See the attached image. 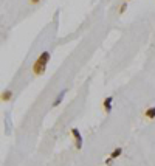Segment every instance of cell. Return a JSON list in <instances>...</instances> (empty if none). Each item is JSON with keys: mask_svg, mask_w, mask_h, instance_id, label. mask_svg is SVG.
I'll return each mask as SVG.
<instances>
[{"mask_svg": "<svg viewBox=\"0 0 155 166\" xmlns=\"http://www.w3.org/2000/svg\"><path fill=\"white\" fill-rule=\"evenodd\" d=\"M144 117L149 120H154L155 118V107H149L146 112H144Z\"/></svg>", "mask_w": 155, "mask_h": 166, "instance_id": "obj_5", "label": "cell"}, {"mask_svg": "<svg viewBox=\"0 0 155 166\" xmlns=\"http://www.w3.org/2000/svg\"><path fill=\"white\" fill-rule=\"evenodd\" d=\"M11 96H13V93H11V90H5V92L2 93V99H3V101H9V99H11Z\"/></svg>", "mask_w": 155, "mask_h": 166, "instance_id": "obj_6", "label": "cell"}, {"mask_svg": "<svg viewBox=\"0 0 155 166\" xmlns=\"http://www.w3.org/2000/svg\"><path fill=\"white\" fill-rule=\"evenodd\" d=\"M112 101H113L112 96L106 98V101H104V110H106V113H110V110H112Z\"/></svg>", "mask_w": 155, "mask_h": 166, "instance_id": "obj_3", "label": "cell"}, {"mask_svg": "<svg viewBox=\"0 0 155 166\" xmlns=\"http://www.w3.org/2000/svg\"><path fill=\"white\" fill-rule=\"evenodd\" d=\"M126 9H127V2H124L123 5L119 6V14H123V13H126Z\"/></svg>", "mask_w": 155, "mask_h": 166, "instance_id": "obj_8", "label": "cell"}, {"mask_svg": "<svg viewBox=\"0 0 155 166\" xmlns=\"http://www.w3.org/2000/svg\"><path fill=\"white\" fill-rule=\"evenodd\" d=\"M121 154H123V149H121V147H116L115 151H113L112 154H110V157H112V158H118V157L121 155Z\"/></svg>", "mask_w": 155, "mask_h": 166, "instance_id": "obj_7", "label": "cell"}, {"mask_svg": "<svg viewBox=\"0 0 155 166\" xmlns=\"http://www.w3.org/2000/svg\"><path fill=\"white\" fill-rule=\"evenodd\" d=\"M65 93H67V90H62L59 93V96L54 99V103H53V107H56V106H59L60 103H62V99H64V96H65Z\"/></svg>", "mask_w": 155, "mask_h": 166, "instance_id": "obj_4", "label": "cell"}, {"mask_svg": "<svg viewBox=\"0 0 155 166\" xmlns=\"http://www.w3.org/2000/svg\"><path fill=\"white\" fill-rule=\"evenodd\" d=\"M31 3H37V2H41V0H30Z\"/></svg>", "mask_w": 155, "mask_h": 166, "instance_id": "obj_10", "label": "cell"}, {"mask_svg": "<svg viewBox=\"0 0 155 166\" xmlns=\"http://www.w3.org/2000/svg\"><path fill=\"white\" fill-rule=\"evenodd\" d=\"M113 160H115V158H112V157H109V158L106 160V163H107V165L110 166V165H112V163H113Z\"/></svg>", "mask_w": 155, "mask_h": 166, "instance_id": "obj_9", "label": "cell"}, {"mask_svg": "<svg viewBox=\"0 0 155 166\" xmlns=\"http://www.w3.org/2000/svg\"><path fill=\"white\" fill-rule=\"evenodd\" d=\"M71 135H73V138H75V145H76V149H81V147H82V137H81V132H79V129H76V127H73V129H71Z\"/></svg>", "mask_w": 155, "mask_h": 166, "instance_id": "obj_2", "label": "cell"}, {"mask_svg": "<svg viewBox=\"0 0 155 166\" xmlns=\"http://www.w3.org/2000/svg\"><path fill=\"white\" fill-rule=\"evenodd\" d=\"M126 2H127V0H126Z\"/></svg>", "mask_w": 155, "mask_h": 166, "instance_id": "obj_11", "label": "cell"}, {"mask_svg": "<svg viewBox=\"0 0 155 166\" xmlns=\"http://www.w3.org/2000/svg\"><path fill=\"white\" fill-rule=\"evenodd\" d=\"M48 61H50V53L48 51L41 53V56L37 58V61L34 62V65H33V73H34L36 76L43 75V73H45V70H47Z\"/></svg>", "mask_w": 155, "mask_h": 166, "instance_id": "obj_1", "label": "cell"}]
</instances>
